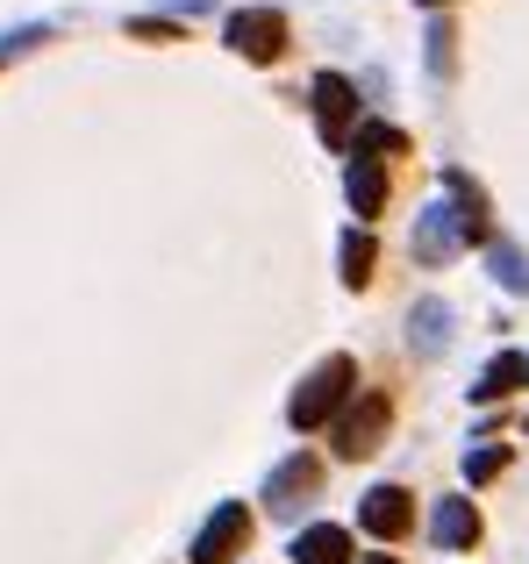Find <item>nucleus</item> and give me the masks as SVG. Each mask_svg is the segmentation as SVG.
<instances>
[{
    "mask_svg": "<svg viewBox=\"0 0 529 564\" xmlns=\"http://www.w3.org/2000/svg\"><path fill=\"white\" fill-rule=\"evenodd\" d=\"M365 564H401V557H365Z\"/></svg>",
    "mask_w": 529,
    "mask_h": 564,
    "instance_id": "22",
    "label": "nucleus"
},
{
    "mask_svg": "<svg viewBox=\"0 0 529 564\" xmlns=\"http://www.w3.org/2000/svg\"><path fill=\"white\" fill-rule=\"evenodd\" d=\"M458 250H465L458 207H451V200H430L415 215V264H444V258H458Z\"/></svg>",
    "mask_w": 529,
    "mask_h": 564,
    "instance_id": "6",
    "label": "nucleus"
},
{
    "mask_svg": "<svg viewBox=\"0 0 529 564\" xmlns=\"http://www.w3.org/2000/svg\"><path fill=\"white\" fill-rule=\"evenodd\" d=\"M408 344H415L422 358H444V344H451V307L436 301V293L408 307Z\"/></svg>",
    "mask_w": 529,
    "mask_h": 564,
    "instance_id": "11",
    "label": "nucleus"
},
{
    "mask_svg": "<svg viewBox=\"0 0 529 564\" xmlns=\"http://www.w3.org/2000/svg\"><path fill=\"white\" fill-rule=\"evenodd\" d=\"M387 422H393V400L379 393V386H365V393L350 400L344 414H336V457H344V465L373 457L379 443H387Z\"/></svg>",
    "mask_w": 529,
    "mask_h": 564,
    "instance_id": "3",
    "label": "nucleus"
},
{
    "mask_svg": "<svg viewBox=\"0 0 529 564\" xmlns=\"http://www.w3.org/2000/svg\"><path fill=\"white\" fill-rule=\"evenodd\" d=\"M315 486H322V465H315V457H287V465L264 479V508H272V514H293L307 494H315Z\"/></svg>",
    "mask_w": 529,
    "mask_h": 564,
    "instance_id": "9",
    "label": "nucleus"
},
{
    "mask_svg": "<svg viewBox=\"0 0 529 564\" xmlns=\"http://www.w3.org/2000/svg\"><path fill=\"white\" fill-rule=\"evenodd\" d=\"M430 536L444 543V551H473V543H479V508H473V500H436Z\"/></svg>",
    "mask_w": 529,
    "mask_h": 564,
    "instance_id": "12",
    "label": "nucleus"
},
{
    "mask_svg": "<svg viewBox=\"0 0 529 564\" xmlns=\"http://www.w3.org/2000/svg\"><path fill=\"white\" fill-rule=\"evenodd\" d=\"M451 65H458V29L436 14V22H430V72H436V79H451Z\"/></svg>",
    "mask_w": 529,
    "mask_h": 564,
    "instance_id": "19",
    "label": "nucleus"
},
{
    "mask_svg": "<svg viewBox=\"0 0 529 564\" xmlns=\"http://www.w3.org/2000/svg\"><path fill=\"white\" fill-rule=\"evenodd\" d=\"M350 151H365V158H379V165H387V158H408V137H401L393 122H358Z\"/></svg>",
    "mask_w": 529,
    "mask_h": 564,
    "instance_id": "16",
    "label": "nucleus"
},
{
    "mask_svg": "<svg viewBox=\"0 0 529 564\" xmlns=\"http://www.w3.org/2000/svg\"><path fill=\"white\" fill-rule=\"evenodd\" d=\"M350 393H358V358H344V350H330V358L315 365L301 386H293V400H287V422L301 429H322V422H336V414L350 408Z\"/></svg>",
    "mask_w": 529,
    "mask_h": 564,
    "instance_id": "1",
    "label": "nucleus"
},
{
    "mask_svg": "<svg viewBox=\"0 0 529 564\" xmlns=\"http://www.w3.org/2000/svg\"><path fill=\"white\" fill-rule=\"evenodd\" d=\"M522 386H529V350H501V358L473 379V400H501V393H522Z\"/></svg>",
    "mask_w": 529,
    "mask_h": 564,
    "instance_id": "14",
    "label": "nucleus"
},
{
    "mask_svg": "<svg viewBox=\"0 0 529 564\" xmlns=\"http://www.w3.org/2000/svg\"><path fill=\"white\" fill-rule=\"evenodd\" d=\"M244 543H251V508H244V500H223V508L201 522L186 564H229V557H244Z\"/></svg>",
    "mask_w": 529,
    "mask_h": 564,
    "instance_id": "4",
    "label": "nucleus"
},
{
    "mask_svg": "<svg viewBox=\"0 0 529 564\" xmlns=\"http://www.w3.org/2000/svg\"><path fill=\"white\" fill-rule=\"evenodd\" d=\"M444 200L458 207V221H465V250H473V243H494V221H487V186H479L473 172H458V165H451V172H444Z\"/></svg>",
    "mask_w": 529,
    "mask_h": 564,
    "instance_id": "8",
    "label": "nucleus"
},
{
    "mask_svg": "<svg viewBox=\"0 0 529 564\" xmlns=\"http://www.w3.org/2000/svg\"><path fill=\"white\" fill-rule=\"evenodd\" d=\"M501 471H508V443H479V451H465V479H473V486L501 479Z\"/></svg>",
    "mask_w": 529,
    "mask_h": 564,
    "instance_id": "18",
    "label": "nucleus"
},
{
    "mask_svg": "<svg viewBox=\"0 0 529 564\" xmlns=\"http://www.w3.org/2000/svg\"><path fill=\"white\" fill-rule=\"evenodd\" d=\"M336 258H344V286H373V264H379V243L373 229H344V243H336Z\"/></svg>",
    "mask_w": 529,
    "mask_h": 564,
    "instance_id": "15",
    "label": "nucleus"
},
{
    "mask_svg": "<svg viewBox=\"0 0 529 564\" xmlns=\"http://www.w3.org/2000/svg\"><path fill=\"white\" fill-rule=\"evenodd\" d=\"M293 564H350V536L336 522H315L293 536Z\"/></svg>",
    "mask_w": 529,
    "mask_h": 564,
    "instance_id": "13",
    "label": "nucleus"
},
{
    "mask_svg": "<svg viewBox=\"0 0 529 564\" xmlns=\"http://www.w3.org/2000/svg\"><path fill=\"white\" fill-rule=\"evenodd\" d=\"M223 43L244 57V65H279L287 43H293V29H287V14H279V8H237L223 22Z\"/></svg>",
    "mask_w": 529,
    "mask_h": 564,
    "instance_id": "2",
    "label": "nucleus"
},
{
    "mask_svg": "<svg viewBox=\"0 0 529 564\" xmlns=\"http://www.w3.org/2000/svg\"><path fill=\"white\" fill-rule=\"evenodd\" d=\"M415 8H451V0H415Z\"/></svg>",
    "mask_w": 529,
    "mask_h": 564,
    "instance_id": "21",
    "label": "nucleus"
},
{
    "mask_svg": "<svg viewBox=\"0 0 529 564\" xmlns=\"http://www.w3.org/2000/svg\"><path fill=\"white\" fill-rule=\"evenodd\" d=\"M358 522L373 529V536H408L415 529V500H408V486H373V494L358 500Z\"/></svg>",
    "mask_w": 529,
    "mask_h": 564,
    "instance_id": "7",
    "label": "nucleus"
},
{
    "mask_svg": "<svg viewBox=\"0 0 529 564\" xmlns=\"http://www.w3.org/2000/svg\"><path fill=\"white\" fill-rule=\"evenodd\" d=\"M129 36H143V43H180V22H165V14H137V22H129Z\"/></svg>",
    "mask_w": 529,
    "mask_h": 564,
    "instance_id": "20",
    "label": "nucleus"
},
{
    "mask_svg": "<svg viewBox=\"0 0 529 564\" xmlns=\"http://www.w3.org/2000/svg\"><path fill=\"white\" fill-rule=\"evenodd\" d=\"M487 258H494V279H501L508 293H529V258H522L516 243H501V236H494V243H487Z\"/></svg>",
    "mask_w": 529,
    "mask_h": 564,
    "instance_id": "17",
    "label": "nucleus"
},
{
    "mask_svg": "<svg viewBox=\"0 0 529 564\" xmlns=\"http://www.w3.org/2000/svg\"><path fill=\"white\" fill-rule=\"evenodd\" d=\"M350 122H358V86L344 72H315V129L330 151H350Z\"/></svg>",
    "mask_w": 529,
    "mask_h": 564,
    "instance_id": "5",
    "label": "nucleus"
},
{
    "mask_svg": "<svg viewBox=\"0 0 529 564\" xmlns=\"http://www.w3.org/2000/svg\"><path fill=\"white\" fill-rule=\"evenodd\" d=\"M344 193H350V215H358V221H373L379 207H387V165L358 151V158L344 165Z\"/></svg>",
    "mask_w": 529,
    "mask_h": 564,
    "instance_id": "10",
    "label": "nucleus"
}]
</instances>
